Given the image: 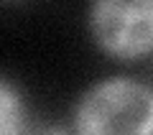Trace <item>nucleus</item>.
Returning <instances> with one entry per match:
<instances>
[{
	"mask_svg": "<svg viewBox=\"0 0 153 135\" xmlns=\"http://www.w3.org/2000/svg\"><path fill=\"white\" fill-rule=\"evenodd\" d=\"M74 135H153V84L107 76L82 92L71 112Z\"/></svg>",
	"mask_w": 153,
	"mask_h": 135,
	"instance_id": "1",
	"label": "nucleus"
},
{
	"mask_svg": "<svg viewBox=\"0 0 153 135\" xmlns=\"http://www.w3.org/2000/svg\"><path fill=\"white\" fill-rule=\"evenodd\" d=\"M89 31L115 59L153 54V0H97L89 5Z\"/></svg>",
	"mask_w": 153,
	"mask_h": 135,
	"instance_id": "2",
	"label": "nucleus"
},
{
	"mask_svg": "<svg viewBox=\"0 0 153 135\" xmlns=\"http://www.w3.org/2000/svg\"><path fill=\"white\" fill-rule=\"evenodd\" d=\"M26 120L28 117L21 92L13 87L10 79H3L0 82V135H26Z\"/></svg>",
	"mask_w": 153,
	"mask_h": 135,
	"instance_id": "3",
	"label": "nucleus"
},
{
	"mask_svg": "<svg viewBox=\"0 0 153 135\" xmlns=\"http://www.w3.org/2000/svg\"><path fill=\"white\" fill-rule=\"evenodd\" d=\"M26 135H74L64 128H56V125H38V128H28Z\"/></svg>",
	"mask_w": 153,
	"mask_h": 135,
	"instance_id": "4",
	"label": "nucleus"
}]
</instances>
